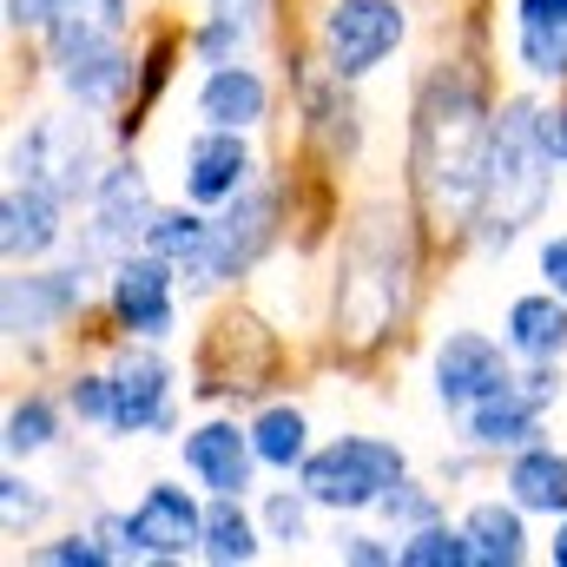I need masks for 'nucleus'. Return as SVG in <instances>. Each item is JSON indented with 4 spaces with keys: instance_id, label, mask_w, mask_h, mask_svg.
Masks as SVG:
<instances>
[{
    "instance_id": "nucleus-8",
    "label": "nucleus",
    "mask_w": 567,
    "mask_h": 567,
    "mask_svg": "<svg viewBox=\"0 0 567 567\" xmlns=\"http://www.w3.org/2000/svg\"><path fill=\"white\" fill-rule=\"evenodd\" d=\"M271 377H278V330L245 303L218 310L205 343H198V383L192 390L205 403H258L271 390Z\"/></svg>"
},
{
    "instance_id": "nucleus-16",
    "label": "nucleus",
    "mask_w": 567,
    "mask_h": 567,
    "mask_svg": "<svg viewBox=\"0 0 567 567\" xmlns=\"http://www.w3.org/2000/svg\"><path fill=\"white\" fill-rule=\"evenodd\" d=\"M258 172H265V158H258L251 133H238V126H198L178 145V198H192L198 212H218Z\"/></svg>"
},
{
    "instance_id": "nucleus-20",
    "label": "nucleus",
    "mask_w": 567,
    "mask_h": 567,
    "mask_svg": "<svg viewBox=\"0 0 567 567\" xmlns=\"http://www.w3.org/2000/svg\"><path fill=\"white\" fill-rule=\"evenodd\" d=\"M522 370V363H515ZM548 435V403H535L522 383H508V390H495V396H482L475 410H462L455 416V442H468L475 455H488V462H508L515 449H528V442H542Z\"/></svg>"
},
{
    "instance_id": "nucleus-4",
    "label": "nucleus",
    "mask_w": 567,
    "mask_h": 567,
    "mask_svg": "<svg viewBox=\"0 0 567 567\" xmlns=\"http://www.w3.org/2000/svg\"><path fill=\"white\" fill-rule=\"evenodd\" d=\"M106 258L93 245H66L47 265H7L0 284V323H7V350H27V363H47V343L66 337L100 297H106Z\"/></svg>"
},
{
    "instance_id": "nucleus-23",
    "label": "nucleus",
    "mask_w": 567,
    "mask_h": 567,
    "mask_svg": "<svg viewBox=\"0 0 567 567\" xmlns=\"http://www.w3.org/2000/svg\"><path fill=\"white\" fill-rule=\"evenodd\" d=\"M502 343L515 363H567V297L561 290H522L502 310Z\"/></svg>"
},
{
    "instance_id": "nucleus-27",
    "label": "nucleus",
    "mask_w": 567,
    "mask_h": 567,
    "mask_svg": "<svg viewBox=\"0 0 567 567\" xmlns=\"http://www.w3.org/2000/svg\"><path fill=\"white\" fill-rule=\"evenodd\" d=\"M251 495H205V542H198V561L212 567H251L265 561V522L258 508H245Z\"/></svg>"
},
{
    "instance_id": "nucleus-12",
    "label": "nucleus",
    "mask_w": 567,
    "mask_h": 567,
    "mask_svg": "<svg viewBox=\"0 0 567 567\" xmlns=\"http://www.w3.org/2000/svg\"><path fill=\"white\" fill-rule=\"evenodd\" d=\"M178 297H185V278H178V265L140 245V251L113 258L100 310L113 317V330H120V337L172 343V337H178Z\"/></svg>"
},
{
    "instance_id": "nucleus-29",
    "label": "nucleus",
    "mask_w": 567,
    "mask_h": 567,
    "mask_svg": "<svg viewBox=\"0 0 567 567\" xmlns=\"http://www.w3.org/2000/svg\"><path fill=\"white\" fill-rule=\"evenodd\" d=\"M251 442H258V462L271 468V475H297L303 462H310V410L303 403H290V396H265L258 410H251Z\"/></svg>"
},
{
    "instance_id": "nucleus-15",
    "label": "nucleus",
    "mask_w": 567,
    "mask_h": 567,
    "mask_svg": "<svg viewBox=\"0 0 567 567\" xmlns=\"http://www.w3.org/2000/svg\"><path fill=\"white\" fill-rule=\"evenodd\" d=\"M126 535H133V555L140 561H192L198 542H205V488H185V482H145L140 502L126 508Z\"/></svg>"
},
{
    "instance_id": "nucleus-19",
    "label": "nucleus",
    "mask_w": 567,
    "mask_h": 567,
    "mask_svg": "<svg viewBox=\"0 0 567 567\" xmlns=\"http://www.w3.org/2000/svg\"><path fill=\"white\" fill-rule=\"evenodd\" d=\"M47 73H53L60 100L120 120V113L133 106V93H140V40H113V47L73 53V60H60V66H47Z\"/></svg>"
},
{
    "instance_id": "nucleus-6",
    "label": "nucleus",
    "mask_w": 567,
    "mask_h": 567,
    "mask_svg": "<svg viewBox=\"0 0 567 567\" xmlns=\"http://www.w3.org/2000/svg\"><path fill=\"white\" fill-rule=\"evenodd\" d=\"M284 205H290V178H278V172H258L238 198H225V205L212 212L205 251H198L192 265H178L185 303H205V297H218V290H231V284L251 278V271L284 245Z\"/></svg>"
},
{
    "instance_id": "nucleus-40",
    "label": "nucleus",
    "mask_w": 567,
    "mask_h": 567,
    "mask_svg": "<svg viewBox=\"0 0 567 567\" xmlns=\"http://www.w3.org/2000/svg\"><path fill=\"white\" fill-rule=\"evenodd\" d=\"M47 7H53V0H0V27H7L13 40H20V33H40Z\"/></svg>"
},
{
    "instance_id": "nucleus-3",
    "label": "nucleus",
    "mask_w": 567,
    "mask_h": 567,
    "mask_svg": "<svg viewBox=\"0 0 567 567\" xmlns=\"http://www.w3.org/2000/svg\"><path fill=\"white\" fill-rule=\"evenodd\" d=\"M542 113L548 106L535 93H508L495 106V140H488V165H482V198H475V218L462 231V251L502 258V251H515L548 218L561 158L548 152Z\"/></svg>"
},
{
    "instance_id": "nucleus-36",
    "label": "nucleus",
    "mask_w": 567,
    "mask_h": 567,
    "mask_svg": "<svg viewBox=\"0 0 567 567\" xmlns=\"http://www.w3.org/2000/svg\"><path fill=\"white\" fill-rule=\"evenodd\" d=\"M60 396H66V416L80 429H106L113 435V377H106V363L100 370H66L60 377Z\"/></svg>"
},
{
    "instance_id": "nucleus-7",
    "label": "nucleus",
    "mask_w": 567,
    "mask_h": 567,
    "mask_svg": "<svg viewBox=\"0 0 567 567\" xmlns=\"http://www.w3.org/2000/svg\"><path fill=\"white\" fill-rule=\"evenodd\" d=\"M410 475V449L396 435H370V429H343L330 442L310 449V462L290 475L310 488V502L323 515H377V502Z\"/></svg>"
},
{
    "instance_id": "nucleus-25",
    "label": "nucleus",
    "mask_w": 567,
    "mask_h": 567,
    "mask_svg": "<svg viewBox=\"0 0 567 567\" xmlns=\"http://www.w3.org/2000/svg\"><path fill=\"white\" fill-rule=\"evenodd\" d=\"M475 542V567H522L535 555V535H528V508L515 495H475L462 515H455Z\"/></svg>"
},
{
    "instance_id": "nucleus-9",
    "label": "nucleus",
    "mask_w": 567,
    "mask_h": 567,
    "mask_svg": "<svg viewBox=\"0 0 567 567\" xmlns=\"http://www.w3.org/2000/svg\"><path fill=\"white\" fill-rule=\"evenodd\" d=\"M310 47L337 80L363 86L410 47V0H323Z\"/></svg>"
},
{
    "instance_id": "nucleus-28",
    "label": "nucleus",
    "mask_w": 567,
    "mask_h": 567,
    "mask_svg": "<svg viewBox=\"0 0 567 567\" xmlns=\"http://www.w3.org/2000/svg\"><path fill=\"white\" fill-rule=\"evenodd\" d=\"M66 396L60 390H27V396H13L7 403V429H0V449H7V462H40V455H53L60 442H66Z\"/></svg>"
},
{
    "instance_id": "nucleus-41",
    "label": "nucleus",
    "mask_w": 567,
    "mask_h": 567,
    "mask_svg": "<svg viewBox=\"0 0 567 567\" xmlns=\"http://www.w3.org/2000/svg\"><path fill=\"white\" fill-rule=\"evenodd\" d=\"M515 27H567V0H515Z\"/></svg>"
},
{
    "instance_id": "nucleus-33",
    "label": "nucleus",
    "mask_w": 567,
    "mask_h": 567,
    "mask_svg": "<svg viewBox=\"0 0 567 567\" xmlns=\"http://www.w3.org/2000/svg\"><path fill=\"white\" fill-rule=\"evenodd\" d=\"M47 515H53V488L33 482V475H20V462H7V475H0V522H7V535H13V542H20V535L33 542Z\"/></svg>"
},
{
    "instance_id": "nucleus-42",
    "label": "nucleus",
    "mask_w": 567,
    "mask_h": 567,
    "mask_svg": "<svg viewBox=\"0 0 567 567\" xmlns=\"http://www.w3.org/2000/svg\"><path fill=\"white\" fill-rule=\"evenodd\" d=\"M548 561H555V567H567V515L555 522V542H548Z\"/></svg>"
},
{
    "instance_id": "nucleus-5",
    "label": "nucleus",
    "mask_w": 567,
    "mask_h": 567,
    "mask_svg": "<svg viewBox=\"0 0 567 567\" xmlns=\"http://www.w3.org/2000/svg\"><path fill=\"white\" fill-rule=\"evenodd\" d=\"M120 133H106V113H86L73 100L27 113V126H13L7 140V185H47L60 192L73 212H86V198L100 192V172L113 165Z\"/></svg>"
},
{
    "instance_id": "nucleus-11",
    "label": "nucleus",
    "mask_w": 567,
    "mask_h": 567,
    "mask_svg": "<svg viewBox=\"0 0 567 567\" xmlns=\"http://www.w3.org/2000/svg\"><path fill=\"white\" fill-rule=\"evenodd\" d=\"M152 218H158V198H152V172H145V158L133 145H120L113 152V165L100 172V192L86 198V218H80V245H93L106 265L113 258H126V251H140L145 231H152Z\"/></svg>"
},
{
    "instance_id": "nucleus-35",
    "label": "nucleus",
    "mask_w": 567,
    "mask_h": 567,
    "mask_svg": "<svg viewBox=\"0 0 567 567\" xmlns=\"http://www.w3.org/2000/svg\"><path fill=\"white\" fill-rule=\"evenodd\" d=\"M515 66L535 86H567V27H515Z\"/></svg>"
},
{
    "instance_id": "nucleus-38",
    "label": "nucleus",
    "mask_w": 567,
    "mask_h": 567,
    "mask_svg": "<svg viewBox=\"0 0 567 567\" xmlns=\"http://www.w3.org/2000/svg\"><path fill=\"white\" fill-rule=\"evenodd\" d=\"M330 561L343 567H396V542L370 535V528H337L330 535Z\"/></svg>"
},
{
    "instance_id": "nucleus-32",
    "label": "nucleus",
    "mask_w": 567,
    "mask_h": 567,
    "mask_svg": "<svg viewBox=\"0 0 567 567\" xmlns=\"http://www.w3.org/2000/svg\"><path fill=\"white\" fill-rule=\"evenodd\" d=\"M205 238H212V212H198L192 198H178V205H158V218L145 231V251H158L172 265H192L205 251Z\"/></svg>"
},
{
    "instance_id": "nucleus-21",
    "label": "nucleus",
    "mask_w": 567,
    "mask_h": 567,
    "mask_svg": "<svg viewBox=\"0 0 567 567\" xmlns=\"http://www.w3.org/2000/svg\"><path fill=\"white\" fill-rule=\"evenodd\" d=\"M271 73L251 66V60H225V66H205L198 93H192V113L198 126H238V133H258L271 126Z\"/></svg>"
},
{
    "instance_id": "nucleus-10",
    "label": "nucleus",
    "mask_w": 567,
    "mask_h": 567,
    "mask_svg": "<svg viewBox=\"0 0 567 567\" xmlns=\"http://www.w3.org/2000/svg\"><path fill=\"white\" fill-rule=\"evenodd\" d=\"M106 377H113V442L178 435V363L165 357V343L120 337Z\"/></svg>"
},
{
    "instance_id": "nucleus-30",
    "label": "nucleus",
    "mask_w": 567,
    "mask_h": 567,
    "mask_svg": "<svg viewBox=\"0 0 567 567\" xmlns=\"http://www.w3.org/2000/svg\"><path fill=\"white\" fill-rule=\"evenodd\" d=\"M317 502H310V488L297 482V488H265L258 495V522H265V542L278 548V555H303L310 542H317Z\"/></svg>"
},
{
    "instance_id": "nucleus-1",
    "label": "nucleus",
    "mask_w": 567,
    "mask_h": 567,
    "mask_svg": "<svg viewBox=\"0 0 567 567\" xmlns=\"http://www.w3.org/2000/svg\"><path fill=\"white\" fill-rule=\"evenodd\" d=\"M495 140V100H488V73L475 66V53H442L429 60L410 100V198L423 212L435 238L462 245L475 198H482V165Z\"/></svg>"
},
{
    "instance_id": "nucleus-37",
    "label": "nucleus",
    "mask_w": 567,
    "mask_h": 567,
    "mask_svg": "<svg viewBox=\"0 0 567 567\" xmlns=\"http://www.w3.org/2000/svg\"><path fill=\"white\" fill-rule=\"evenodd\" d=\"M27 555H33L40 567H113L106 542H100L93 528H66V535H47V542H33Z\"/></svg>"
},
{
    "instance_id": "nucleus-13",
    "label": "nucleus",
    "mask_w": 567,
    "mask_h": 567,
    "mask_svg": "<svg viewBox=\"0 0 567 567\" xmlns=\"http://www.w3.org/2000/svg\"><path fill=\"white\" fill-rule=\"evenodd\" d=\"M508 383H515V350L502 337L468 330V323L435 337V350H429V396H435L442 416H462V410H475L482 396H495Z\"/></svg>"
},
{
    "instance_id": "nucleus-26",
    "label": "nucleus",
    "mask_w": 567,
    "mask_h": 567,
    "mask_svg": "<svg viewBox=\"0 0 567 567\" xmlns=\"http://www.w3.org/2000/svg\"><path fill=\"white\" fill-rule=\"evenodd\" d=\"M502 495H515L542 522H561L567 515V449H555L548 435L528 442V449H515L502 462Z\"/></svg>"
},
{
    "instance_id": "nucleus-39",
    "label": "nucleus",
    "mask_w": 567,
    "mask_h": 567,
    "mask_svg": "<svg viewBox=\"0 0 567 567\" xmlns=\"http://www.w3.org/2000/svg\"><path fill=\"white\" fill-rule=\"evenodd\" d=\"M535 278L567 297V231H548V238L535 245Z\"/></svg>"
},
{
    "instance_id": "nucleus-31",
    "label": "nucleus",
    "mask_w": 567,
    "mask_h": 567,
    "mask_svg": "<svg viewBox=\"0 0 567 567\" xmlns=\"http://www.w3.org/2000/svg\"><path fill=\"white\" fill-rule=\"evenodd\" d=\"M396 567H475V542L462 522H423L410 535H396Z\"/></svg>"
},
{
    "instance_id": "nucleus-18",
    "label": "nucleus",
    "mask_w": 567,
    "mask_h": 567,
    "mask_svg": "<svg viewBox=\"0 0 567 567\" xmlns=\"http://www.w3.org/2000/svg\"><path fill=\"white\" fill-rule=\"evenodd\" d=\"M73 205L47 185H7L0 192V258L7 265H47L73 245Z\"/></svg>"
},
{
    "instance_id": "nucleus-34",
    "label": "nucleus",
    "mask_w": 567,
    "mask_h": 567,
    "mask_svg": "<svg viewBox=\"0 0 567 567\" xmlns=\"http://www.w3.org/2000/svg\"><path fill=\"white\" fill-rule=\"evenodd\" d=\"M449 515V502H442V482H423V475H403L383 502H377V522L390 528V535H410V528H423V522H442Z\"/></svg>"
},
{
    "instance_id": "nucleus-14",
    "label": "nucleus",
    "mask_w": 567,
    "mask_h": 567,
    "mask_svg": "<svg viewBox=\"0 0 567 567\" xmlns=\"http://www.w3.org/2000/svg\"><path fill=\"white\" fill-rule=\"evenodd\" d=\"M297 140L303 152H317V165L323 172H343V165H357V152H363V106H357V86L350 80H337L317 53L297 66Z\"/></svg>"
},
{
    "instance_id": "nucleus-17",
    "label": "nucleus",
    "mask_w": 567,
    "mask_h": 567,
    "mask_svg": "<svg viewBox=\"0 0 567 567\" xmlns=\"http://www.w3.org/2000/svg\"><path fill=\"white\" fill-rule=\"evenodd\" d=\"M178 449V468L205 488V495H251L265 462H258V442H251V423L238 416H205L185 435H172Z\"/></svg>"
},
{
    "instance_id": "nucleus-22",
    "label": "nucleus",
    "mask_w": 567,
    "mask_h": 567,
    "mask_svg": "<svg viewBox=\"0 0 567 567\" xmlns=\"http://www.w3.org/2000/svg\"><path fill=\"white\" fill-rule=\"evenodd\" d=\"M33 40H40L47 66L93 53V47H113V40H133V0H53Z\"/></svg>"
},
{
    "instance_id": "nucleus-24",
    "label": "nucleus",
    "mask_w": 567,
    "mask_h": 567,
    "mask_svg": "<svg viewBox=\"0 0 567 567\" xmlns=\"http://www.w3.org/2000/svg\"><path fill=\"white\" fill-rule=\"evenodd\" d=\"M265 27H271V0H205V13L192 20V60L198 66L251 60Z\"/></svg>"
},
{
    "instance_id": "nucleus-2",
    "label": "nucleus",
    "mask_w": 567,
    "mask_h": 567,
    "mask_svg": "<svg viewBox=\"0 0 567 567\" xmlns=\"http://www.w3.org/2000/svg\"><path fill=\"white\" fill-rule=\"evenodd\" d=\"M429 225L416 198H363L350 225L337 231V271H330V343L363 363L390 350L416 310Z\"/></svg>"
}]
</instances>
